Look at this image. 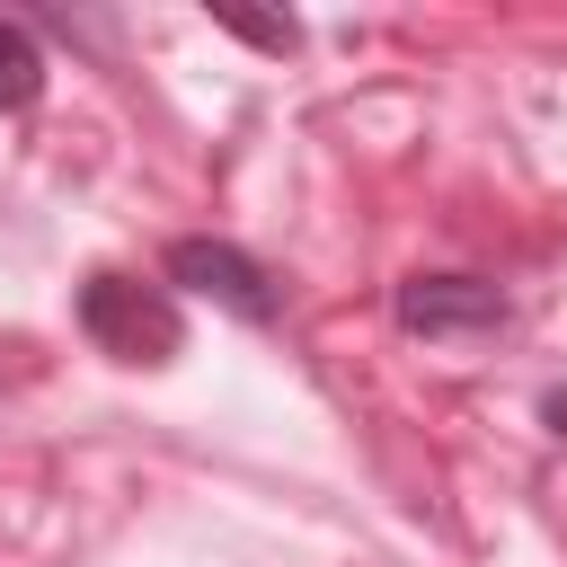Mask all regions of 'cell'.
I'll list each match as a JSON object with an SVG mask.
<instances>
[{
    "label": "cell",
    "instance_id": "obj_6",
    "mask_svg": "<svg viewBox=\"0 0 567 567\" xmlns=\"http://www.w3.org/2000/svg\"><path fill=\"white\" fill-rule=\"evenodd\" d=\"M540 416H549V434L567 443V390H549V408H540Z\"/></svg>",
    "mask_w": 567,
    "mask_h": 567
},
{
    "label": "cell",
    "instance_id": "obj_5",
    "mask_svg": "<svg viewBox=\"0 0 567 567\" xmlns=\"http://www.w3.org/2000/svg\"><path fill=\"white\" fill-rule=\"evenodd\" d=\"M221 27H230V35H248V44H266V53H284V44H292V18H248V9H221Z\"/></svg>",
    "mask_w": 567,
    "mask_h": 567
},
{
    "label": "cell",
    "instance_id": "obj_1",
    "mask_svg": "<svg viewBox=\"0 0 567 567\" xmlns=\"http://www.w3.org/2000/svg\"><path fill=\"white\" fill-rule=\"evenodd\" d=\"M80 328L115 363H177V346H186V310L142 275H89L80 284Z\"/></svg>",
    "mask_w": 567,
    "mask_h": 567
},
{
    "label": "cell",
    "instance_id": "obj_3",
    "mask_svg": "<svg viewBox=\"0 0 567 567\" xmlns=\"http://www.w3.org/2000/svg\"><path fill=\"white\" fill-rule=\"evenodd\" d=\"M168 275H177L186 292H204V301L239 310V319H275V284H266V275H257V257H248V248H230V239H177V248H168Z\"/></svg>",
    "mask_w": 567,
    "mask_h": 567
},
{
    "label": "cell",
    "instance_id": "obj_4",
    "mask_svg": "<svg viewBox=\"0 0 567 567\" xmlns=\"http://www.w3.org/2000/svg\"><path fill=\"white\" fill-rule=\"evenodd\" d=\"M35 89H44V53L18 18H0V106H35Z\"/></svg>",
    "mask_w": 567,
    "mask_h": 567
},
{
    "label": "cell",
    "instance_id": "obj_2",
    "mask_svg": "<svg viewBox=\"0 0 567 567\" xmlns=\"http://www.w3.org/2000/svg\"><path fill=\"white\" fill-rule=\"evenodd\" d=\"M399 328L434 337V346H478L505 328V292L478 275H408L399 284Z\"/></svg>",
    "mask_w": 567,
    "mask_h": 567
}]
</instances>
